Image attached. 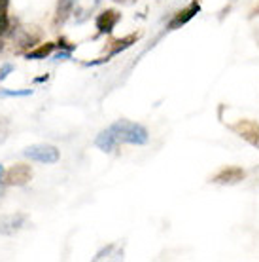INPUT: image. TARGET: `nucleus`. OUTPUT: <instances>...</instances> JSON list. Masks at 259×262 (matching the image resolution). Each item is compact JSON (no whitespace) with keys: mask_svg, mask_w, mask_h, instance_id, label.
<instances>
[{"mask_svg":"<svg viewBox=\"0 0 259 262\" xmlns=\"http://www.w3.org/2000/svg\"><path fill=\"white\" fill-rule=\"evenodd\" d=\"M146 144L148 143V131L146 127L136 122H129V120H117L116 124H112L110 127H106L104 131L98 133V137L95 139V144L102 152H112L117 144Z\"/></svg>","mask_w":259,"mask_h":262,"instance_id":"nucleus-1","label":"nucleus"},{"mask_svg":"<svg viewBox=\"0 0 259 262\" xmlns=\"http://www.w3.org/2000/svg\"><path fill=\"white\" fill-rule=\"evenodd\" d=\"M27 158H31L40 164H55L59 162V150L53 144H33L23 152Z\"/></svg>","mask_w":259,"mask_h":262,"instance_id":"nucleus-2","label":"nucleus"},{"mask_svg":"<svg viewBox=\"0 0 259 262\" xmlns=\"http://www.w3.org/2000/svg\"><path fill=\"white\" fill-rule=\"evenodd\" d=\"M31 179H33V169H31V165L17 164V165H12V167L2 175L0 181L6 184V186H25Z\"/></svg>","mask_w":259,"mask_h":262,"instance_id":"nucleus-3","label":"nucleus"},{"mask_svg":"<svg viewBox=\"0 0 259 262\" xmlns=\"http://www.w3.org/2000/svg\"><path fill=\"white\" fill-rule=\"evenodd\" d=\"M231 129L240 135V137L248 141L250 144L257 146L259 148V124L253 120H239L235 125H231Z\"/></svg>","mask_w":259,"mask_h":262,"instance_id":"nucleus-4","label":"nucleus"},{"mask_svg":"<svg viewBox=\"0 0 259 262\" xmlns=\"http://www.w3.org/2000/svg\"><path fill=\"white\" fill-rule=\"evenodd\" d=\"M27 223V215L23 213H13V215L0 216V234L2 236H13L15 232H19Z\"/></svg>","mask_w":259,"mask_h":262,"instance_id":"nucleus-5","label":"nucleus"},{"mask_svg":"<svg viewBox=\"0 0 259 262\" xmlns=\"http://www.w3.org/2000/svg\"><path fill=\"white\" fill-rule=\"evenodd\" d=\"M199 10H201V2L199 0H191V4H188V6L184 8V10H180V12L174 13V17L169 21V29H180L182 25H186L188 21H191L199 13Z\"/></svg>","mask_w":259,"mask_h":262,"instance_id":"nucleus-6","label":"nucleus"},{"mask_svg":"<svg viewBox=\"0 0 259 262\" xmlns=\"http://www.w3.org/2000/svg\"><path fill=\"white\" fill-rule=\"evenodd\" d=\"M246 177V171L242 167H237V165H229V167H223L212 177V183L216 184H235L240 183L242 179Z\"/></svg>","mask_w":259,"mask_h":262,"instance_id":"nucleus-7","label":"nucleus"},{"mask_svg":"<svg viewBox=\"0 0 259 262\" xmlns=\"http://www.w3.org/2000/svg\"><path fill=\"white\" fill-rule=\"evenodd\" d=\"M119 19H121V13L117 10H104L102 13H98L97 21H95L98 34H110L114 27L119 23Z\"/></svg>","mask_w":259,"mask_h":262,"instance_id":"nucleus-8","label":"nucleus"},{"mask_svg":"<svg viewBox=\"0 0 259 262\" xmlns=\"http://www.w3.org/2000/svg\"><path fill=\"white\" fill-rule=\"evenodd\" d=\"M138 38H140V33H133V34H127V36H123V38L110 40V44H108V53H106V57H104V59L110 61L112 55H116V53L123 52V50L131 48Z\"/></svg>","mask_w":259,"mask_h":262,"instance_id":"nucleus-9","label":"nucleus"},{"mask_svg":"<svg viewBox=\"0 0 259 262\" xmlns=\"http://www.w3.org/2000/svg\"><path fill=\"white\" fill-rule=\"evenodd\" d=\"M57 48V44H53V42H45V44H40L36 48H31L29 52H25V57L27 59H45V57H49L53 53V50Z\"/></svg>","mask_w":259,"mask_h":262,"instance_id":"nucleus-10","label":"nucleus"},{"mask_svg":"<svg viewBox=\"0 0 259 262\" xmlns=\"http://www.w3.org/2000/svg\"><path fill=\"white\" fill-rule=\"evenodd\" d=\"M74 13V0H59L55 12V25H63Z\"/></svg>","mask_w":259,"mask_h":262,"instance_id":"nucleus-11","label":"nucleus"},{"mask_svg":"<svg viewBox=\"0 0 259 262\" xmlns=\"http://www.w3.org/2000/svg\"><path fill=\"white\" fill-rule=\"evenodd\" d=\"M100 0H74V15L78 17V21H84L91 13V10H95Z\"/></svg>","mask_w":259,"mask_h":262,"instance_id":"nucleus-12","label":"nucleus"},{"mask_svg":"<svg viewBox=\"0 0 259 262\" xmlns=\"http://www.w3.org/2000/svg\"><path fill=\"white\" fill-rule=\"evenodd\" d=\"M8 8H10V0H0V36H6L8 31L12 29Z\"/></svg>","mask_w":259,"mask_h":262,"instance_id":"nucleus-13","label":"nucleus"},{"mask_svg":"<svg viewBox=\"0 0 259 262\" xmlns=\"http://www.w3.org/2000/svg\"><path fill=\"white\" fill-rule=\"evenodd\" d=\"M33 90H0V97H29Z\"/></svg>","mask_w":259,"mask_h":262,"instance_id":"nucleus-14","label":"nucleus"},{"mask_svg":"<svg viewBox=\"0 0 259 262\" xmlns=\"http://www.w3.org/2000/svg\"><path fill=\"white\" fill-rule=\"evenodd\" d=\"M57 48H63V50H66V52H72V50H76V44H70L66 38H59Z\"/></svg>","mask_w":259,"mask_h":262,"instance_id":"nucleus-15","label":"nucleus"},{"mask_svg":"<svg viewBox=\"0 0 259 262\" xmlns=\"http://www.w3.org/2000/svg\"><path fill=\"white\" fill-rule=\"evenodd\" d=\"M12 71H13V65H12V63H4V65H2V69H0V80L6 78V76Z\"/></svg>","mask_w":259,"mask_h":262,"instance_id":"nucleus-16","label":"nucleus"},{"mask_svg":"<svg viewBox=\"0 0 259 262\" xmlns=\"http://www.w3.org/2000/svg\"><path fill=\"white\" fill-rule=\"evenodd\" d=\"M55 59H61V61H66V59H70V52H61L57 55V57H55Z\"/></svg>","mask_w":259,"mask_h":262,"instance_id":"nucleus-17","label":"nucleus"},{"mask_svg":"<svg viewBox=\"0 0 259 262\" xmlns=\"http://www.w3.org/2000/svg\"><path fill=\"white\" fill-rule=\"evenodd\" d=\"M255 15H259V0H257V4H255V6H253L252 13H250V17H255Z\"/></svg>","mask_w":259,"mask_h":262,"instance_id":"nucleus-18","label":"nucleus"},{"mask_svg":"<svg viewBox=\"0 0 259 262\" xmlns=\"http://www.w3.org/2000/svg\"><path fill=\"white\" fill-rule=\"evenodd\" d=\"M114 2H119V4H131L133 0H114Z\"/></svg>","mask_w":259,"mask_h":262,"instance_id":"nucleus-19","label":"nucleus"},{"mask_svg":"<svg viewBox=\"0 0 259 262\" xmlns=\"http://www.w3.org/2000/svg\"><path fill=\"white\" fill-rule=\"evenodd\" d=\"M2 175H4V167L0 165V179H2Z\"/></svg>","mask_w":259,"mask_h":262,"instance_id":"nucleus-20","label":"nucleus"},{"mask_svg":"<svg viewBox=\"0 0 259 262\" xmlns=\"http://www.w3.org/2000/svg\"><path fill=\"white\" fill-rule=\"evenodd\" d=\"M2 194H4V186H0V198H2Z\"/></svg>","mask_w":259,"mask_h":262,"instance_id":"nucleus-21","label":"nucleus"}]
</instances>
